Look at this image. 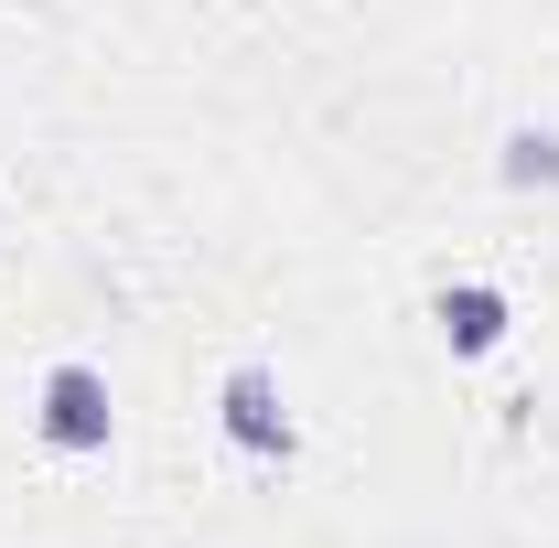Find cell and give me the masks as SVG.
<instances>
[{"label": "cell", "instance_id": "1", "mask_svg": "<svg viewBox=\"0 0 559 548\" xmlns=\"http://www.w3.org/2000/svg\"><path fill=\"white\" fill-rule=\"evenodd\" d=\"M33 430L55 441V452H108L119 441V398H108V377L66 355V366H44V388H33Z\"/></svg>", "mask_w": 559, "mask_h": 548}, {"label": "cell", "instance_id": "2", "mask_svg": "<svg viewBox=\"0 0 559 548\" xmlns=\"http://www.w3.org/2000/svg\"><path fill=\"white\" fill-rule=\"evenodd\" d=\"M215 419H226V441H237V452H259V463H290V452H301V419H290V398H280V377L259 366V355H248V366H226Z\"/></svg>", "mask_w": 559, "mask_h": 548}, {"label": "cell", "instance_id": "3", "mask_svg": "<svg viewBox=\"0 0 559 548\" xmlns=\"http://www.w3.org/2000/svg\"><path fill=\"white\" fill-rule=\"evenodd\" d=\"M430 323H441V344H452V355H495V344H506V323H516V301H506L495 279H452V290L430 301Z\"/></svg>", "mask_w": 559, "mask_h": 548}, {"label": "cell", "instance_id": "4", "mask_svg": "<svg viewBox=\"0 0 559 548\" xmlns=\"http://www.w3.org/2000/svg\"><path fill=\"white\" fill-rule=\"evenodd\" d=\"M506 183H516V194H559V130H516L506 140Z\"/></svg>", "mask_w": 559, "mask_h": 548}]
</instances>
